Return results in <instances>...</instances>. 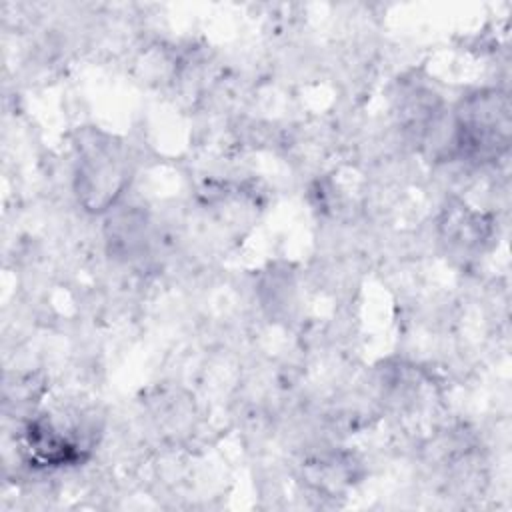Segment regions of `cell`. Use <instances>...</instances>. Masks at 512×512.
<instances>
[{"label":"cell","instance_id":"cell-1","mask_svg":"<svg viewBox=\"0 0 512 512\" xmlns=\"http://www.w3.org/2000/svg\"><path fill=\"white\" fill-rule=\"evenodd\" d=\"M130 158L122 142L100 130H84L76 144L74 192L86 212L112 210L130 184Z\"/></svg>","mask_w":512,"mask_h":512},{"label":"cell","instance_id":"cell-2","mask_svg":"<svg viewBox=\"0 0 512 512\" xmlns=\"http://www.w3.org/2000/svg\"><path fill=\"white\" fill-rule=\"evenodd\" d=\"M454 158L494 162L510 144V104L506 92L482 88L464 96L452 116Z\"/></svg>","mask_w":512,"mask_h":512}]
</instances>
